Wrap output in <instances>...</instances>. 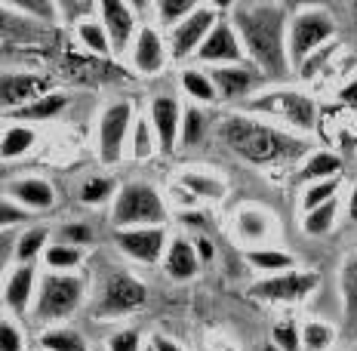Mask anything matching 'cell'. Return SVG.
Instances as JSON below:
<instances>
[{
    "mask_svg": "<svg viewBox=\"0 0 357 351\" xmlns=\"http://www.w3.org/2000/svg\"><path fill=\"white\" fill-rule=\"evenodd\" d=\"M234 31L241 37L243 50L256 59V65L271 77H284L289 68L287 53V31H284V10L271 3L237 6L234 10Z\"/></svg>",
    "mask_w": 357,
    "mask_h": 351,
    "instance_id": "6da1fadb",
    "label": "cell"
},
{
    "mask_svg": "<svg viewBox=\"0 0 357 351\" xmlns=\"http://www.w3.org/2000/svg\"><path fill=\"white\" fill-rule=\"evenodd\" d=\"M219 136L234 154H241L243 160L256 163V167H271V163H284L296 154H305V142L243 114L222 121Z\"/></svg>",
    "mask_w": 357,
    "mask_h": 351,
    "instance_id": "7a4b0ae2",
    "label": "cell"
},
{
    "mask_svg": "<svg viewBox=\"0 0 357 351\" xmlns=\"http://www.w3.org/2000/svg\"><path fill=\"white\" fill-rule=\"evenodd\" d=\"M111 222L117 228H154L160 222H167V207H163L160 194L151 185L130 182L114 197Z\"/></svg>",
    "mask_w": 357,
    "mask_h": 351,
    "instance_id": "3957f363",
    "label": "cell"
},
{
    "mask_svg": "<svg viewBox=\"0 0 357 351\" xmlns=\"http://www.w3.org/2000/svg\"><path fill=\"white\" fill-rule=\"evenodd\" d=\"M333 34H336V25H333V19L326 16V13H299V16L289 22V31H287L289 62H293L296 68H302L308 53L324 47Z\"/></svg>",
    "mask_w": 357,
    "mask_h": 351,
    "instance_id": "277c9868",
    "label": "cell"
},
{
    "mask_svg": "<svg viewBox=\"0 0 357 351\" xmlns=\"http://www.w3.org/2000/svg\"><path fill=\"white\" fill-rule=\"evenodd\" d=\"M84 299V283L68 274H47L37 290V305L34 315L40 320H59L65 315H71Z\"/></svg>",
    "mask_w": 357,
    "mask_h": 351,
    "instance_id": "5b68a950",
    "label": "cell"
},
{
    "mask_svg": "<svg viewBox=\"0 0 357 351\" xmlns=\"http://www.w3.org/2000/svg\"><path fill=\"white\" fill-rule=\"evenodd\" d=\"M317 287L314 271H284V274H268L265 281L252 283L250 296L262 299V302H302L305 296H311Z\"/></svg>",
    "mask_w": 357,
    "mask_h": 351,
    "instance_id": "8992f818",
    "label": "cell"
},
{
    "mask_svg": "<svg viewBox=\"0 0 357 351\" xmlns=\"http://www.w3.org/2000/svg\"><path fill=\"white\" fill-rule=\"evenodd\" d=\"M132 105L130 102H114L105 108L99 121V158L102 163H117L123 158L126 136H132Z\"/></svg>",
    "mask_w": 357,
    "mask_h": 351,
    "instance_id": "52a82bcc",
    "label": "cell"
},
{
    "mask_svg": "<svg viewBox=\"0 0 357 351\" xmlns=\"http://www.w3.org/2000/svg\"><path fill=\"white\" fill-rule=\"evenodd\" d=\"M148 302V290L142 281H136L132 274H111L105 283V296H102L99 315L114 318V315H130L139 311Z\"/></svg>",
    "mask_w": 357,
    "mask_h": 351,
    "instance_id": "ba28073f",
    "label": "cell"
},
{
    "mask_svg": "<svg viewBox=\"0 0 357 351\" xmlns=\"http://www.w3.org/2000/svg\"><path fill=\"white\" fill-rule=\"evenodd\" d=\"M252 108L256 111H271V114L287 117L293 126L299 130H311L317 121V108L308 96L302 93H268V96H256L252 99Z\"/></svg>",
    "mask_w": 357,
    "mask_h": 351,
    "instance_id": "9c48e42d",
    "label": "cell"
},
{
    "mask_svg": "<svg viewBox=\"0 0 357 351\" xmlns=\"http://www.w3.org/2000/svg\"><path fill=\"white\" fill-rule=\"evenodd\" d=\"M114 244L121 246L130 259L136 262H160L167 256V234H163L160 225L154 228H123V231H114Z\"/></svg>",
    "mask_w": 357,
    "mask_h": 351,
    "instance_id": "30bf717a",
    "label": "cell"
},
{
    "mask_svg": "<svg viewBox=\"0 0 357 351\" xmlns=\"http://www.w3.org/2000/svg\"><path fill=\"white\" fill-rule=\"evenodd\" d=\"M215 28V13L210 6H200L197 13H191L182 25L173 28L169 34V50H173V59H185L191 53H197L204 47V40L210 37V31Z\"/></svg>",
    "mask_w": 357,
    "mask_h": 351,
    "instance_id": "8fae6325",
    "label": "cell"
},
{
    "mask_svg": "<svg viewBox=\"0 0 357 351\" xmlns=\"http://www.w3.org/2000/svg\"><path fill=\"white\" fill-rule=\"evenodd\" d=\"M243 53H247V50H243L234 25H228V22H215V28L204 40V47L197 50V59L200 62L215 65V68H222V65H237L243 59Z\"/></svg>",
    "mask_w": 357,
    "mask_h": 351,
    "instance_id": "7c38bea8",
    "label": "cell"
},
{
    "mask_svg": "<svg viewBox=\"0 0 357 351\" xmlns=\"http://www.w3.org/2000/svg\"><path fill=\"white\" fill-rule=\"evenodd\" d=\"M182 105L173 99V96H158L151 102V126L154 136H158V145L163 154H169L176 148L178 136H182Z\"/></svg>",
    "mask_w": 357,
    "mask_h": 351,
    "instance_id": "4fadbf2b",
    "label": "cell"
},
{
    "mask_svg": "<svg viewBox=\"0 0 357 351\" xmlns=\"http://www.w3.org/2000/svg\"><path fill=\"white\" fill-rule=\"evenodd\" d=\"M47 93V77L40 74H3L0 77V105L16 111V105H31Z\"/></svg>",
    "mask_w": 357,
    "mask_h": 351,
    "instance_id": "5bb4252c",
    "label": "cell"
},
{
    "mask_svg": "<svg viewBox=\"0 0 357 351\" xmlns=\"http://www.w3.org/2000/svg\"><path fill=\"white\" fill-rule=\"evenodd\" d=\"M99 13H102V25H105V31L111 37L114 53H123V50L130 47L132 34H136V19H132L130 3H121V0H102Z\"/></svg>",
    "mask_w": 357,
    "mask_h": 351,
    "instance_id": "9a60e30c",
    "label": "cell"
},
{
    "mask_svg": "<svg viewBox=\"0 0 357 351\" xmlns=\"http://www.w3.org/2000/svg\"><path fill=\"white\" fill-rule=\"evenodd\" d=\"M6 197L16 200L22 207H31V210H50L56 204V194H53V185L43 182V179H16V182L6 185Z\"/></svg>",
    "mask_w": 357,
    "mask_h": 351,
    "instance_id": "2e32d148",
    "label": "cell"
},
{
    "mask_svg": "<svg viewBox=\"0 0 357 351\" xmlns=\"http://www.w3.org/2000/svg\"><path fill=\"white\" fill-rule=\"evenodd\" d=\"M65 71H68V77H74L77 84H86V87L105 84V80L121 74L108 59H99V56H68L65 59Z\"/></svg>",
    "mask_w": 357,
    "mask_h": 351,
    "instance_id": "e0dca14e",
    "label": "cell"
},
{
    "mask_svg": "<svg viewBox=\"0 0 357 351\" xmlns=\"http://www.w3.org/2000/svg\"><path fill=\"white\" fill-rule=\"evenodd\" d=\"M163 62H167V56H163L160 34L154 31V28H142L136 37V43H132V65H136V71L139 74H158L163 68Z\"/></svg>",
    "mask_w": 357,
    "mask_h": 351,
    "instance_id": "ac0fdd59",
    "label": "cell"
},
{
    "mask_svg": "<svg viewBox=\"0 0 357 351\" xmlns=\"http://www.w3.org/2000/svg\"><path fill=\"white\" fill-rule=\"evenodd\" d=\"M197 250L191 246L185 237H176L173 244L167 246V256H163V268L173 281H188L197 274Z\"/></svg>",
    "mask_w": 357,
    "mask_h": 351,
    "instance_id": "d6986e66",
    "label": "cell"
},
{
    "mask_svg": "<svg viewBox=\"0 0 357 351\" xmlns=\"http://www.w3.org/2000/svg\"><path fill=\"white\" fill-rule=\"evenodd\" d=\"M210 80L215 84L225 99H237V96H247L250 87H252V74L241 65H222V68H213L210 71Z\"/></svg>",
    "mask_w": 357,
    "mask_h": 351,
    "instance_id": "ffe728a7",
    "label": "cell"
},
{
    "mask_svg": "<svg viewBox=\"0 0 357 351\" xmlns=\"http://www.w3.org/2000/svg\"><path fill=\"white\" fill-rule=\"evenodd\" d=\"M31 293H34V268L31 265H19L16 271L10 274L6 281V290H3V299L13 311H22L28 302H31Z\"/></svg>",
    "mask_w": 357,
    "mask_h": 351,
    "instance_id": "44dd1931",
    "label": "cell"
},
{
    "mask_svg": "<svg viewBox=\"0 0 357 351\" xmlns=\"http://www.w3.org/2000/svg\"><path fill=\"white\" fill-rule=\"evenodd\" d=\"M342 173V158L333 151H314L308 160H305V167L299 170V182H324V179H336Z\"/></svg>",
    "mask_w": 357,
    "mask_h": 351,
    "instance_id": "7402d4cb",
    "label": "cell"
},
{
    "mask_svg": "<svg viewBox=\"0 0 357 351\" xmlns=\"http://www.w3.org/2000/svg\"><path fill=\"white\" fill-rule=\"evenodd\" d=\"M237 231H241L243 241H262V237H268V231H274V219L259 207H250L237 216Z\"/></svg>",
    "mask_w": 357,
    "mask_h": 351,
    "instance_id": "603a6c76",
    "label": "cell"
},
{
    "mask_svg": "<svg viewBox=\"0 0 357 351\" xmlns=\"http://www.w3.org/2000/svg\"><path fill=\"white\" fill-rule=\"evenodd\" d=\"M65 105H68V96H65V93H50V96H43V99L31 102V105L10 111V114L22 117V121H47V117L62 114V108H65Z\"/></svg>",
    "mask_w": 357,
    "mask_h": 351,
    "instance_id": "cb8c5ba5",
    "label": "cell"
},
{
    "mask_svg": "<svg viewBox=\"0 0 357 351\" xmlns=\"http://www.w3.org/2000/svg\"><path fill=\"white\" fill-rule=\"evenodd\" d=\"M77 37H80V43H84L93 56H99V59L114 56L111 37L105 31V25H99V22H80V25H77Z\"/></svg>",
    "mask_w": 357,
    "mask_h": 351,
    "instance_id": "d4e9b609",
    "label": "cell"
},
{
    "mask_svg": "<svg viewBox=\"0 0 357 351\" xmlns=\"http://www.w3.org/2000/svg\"><path fill=\"white\" fill-rule=\"evenodd\" d=\"M339 290H342V299H345L348 318L357 320V246L348 253L345 265L339 271Z\"/></svg>",
    "mask_w": 357,
    "mask_h": 351,
    "instance_id": "484cf974",
    "label": "cell"
},
{
    "mask_svg": "<svg viewBox=\"0 0 357 351\" xmlns=\"http://www.w3.org/2000/svg\"><path fill=\"white\" fill-rule=\"evenodd\" d=\"M31 145H34V130H28V126H6L3 142H0V158L13 160L19 154H25Z\"/></svg>",
    "mask_w": 357,
    "mask_h": 351,
    "instance_id": "4316f807",
    "label": "cell"
},
{
    "mask_svg": "<svg viewBox=\"0 0 357 351\" xmlns=\"http://www.w3.org/2000/svg\"><path fill=\"white\" fill-rule=\"evenodd\" d=\"M247 259L256 268H262L268 274H284V271H293V256L284 250H250Z\"/></svg>",
    "mask_w": 357,
    "mask_h": 351,
    "instance_id": "83f0119b",
    "label": "cell"
},
{
    "mask_svg": "<svg viewBox=\"0 0 357 351\" xmlns=\"http://www.w3.org/2000/svg\"><path fill=\"white\" fill-rule=\"evenodd\" d=\"M182 89L197 102H213L215 96H219V89H215V84L210 80V74H204L197 68L182 71Z\"/></svg>",
    "mask_w": 357,
    "mask_h": 351,
    "instance_id": "f1b7e54d",
    "label": "cell"
},
{
    "mask_svg": "<svg viewBox=\"0 0 357 351\" xmlns=\"http://www.w3.org/2000/svg\"><path fill=\"white\" fill-rule=\"evenodd\" d=\"M336 200H330V204H324V207H317V210H311V213H305V231L308 234H314V237H321V234H330L333 225H336Z\"/></svg>",
    "mask_w": 357,
    "mask_h": 351,
    "instance_id": "f546056e",
    "label": "cell"
},
{
    "mask_svg": "<svg viewBox=\"0 0 357 351\" xmlns=\"http://www.w3.org/2000/svg\"><path fill=\"white\" fill-rule=\"evenodd\" d=\"M40 345L47 351H86V342L74 330H50L40 336Z\"/></svg>",
    "mask_w": 357,
    "mask_h": 351,
    "instance_id": "4dcf8cb0",
    "label": "cell"
},
{
    "mask_svg": "<svg viewBox=\"0 0 357 351\" xmlns=\"http://www.w3.org/2000/svg\"><path fill=\"white\" fill-rule=\"evenodd\" d=\"M336 191H339V179H324V182L308 185V191H305V197H302L305 213H311V210H317V207L336 200Z\"/></svg>",
    "mask_w": 357,
    "mask_h": 351,
    "instance_id": "1f68e13d",
    "label": "cell"
},
{
    "mask_svg": "<svg viewBox=\"0 0 357 351\" xmlns=\"http://www.w3.org/2000/svg\"><path fill=\"white\" fill-rule=\"evenodd\" d=\"M158 10H160V22H163V25H173L176 28V25H182L191 13H197L200 3H195V0H160Z\"/></svg>",
    "mask_w": 357,
    "mask_h": 351,
    "instance_id": "d6a6232c",
    "label": "cell"
},
{
    "mask_svg": "<svg viewBox=\"0 0 357 351\" xmlns=\"http://www.w3.org/2000/svg\"><path fill=\"white\" fill-rule=\"evenodd\" d=\"M182 185L188 188L191 194H197V197H225V185L219 182V179H210V176H200V173H185L182 176Z\"/></svg>",
    "mask_w": 357,
    "mask_h": 351,
    "instance_id": "836d02e7",
    "label": "cell"
},
{
    "mask_svg": "<svg viewBox=\"0 0 357 351\" xmlns=\"http://www.w3.org/2000/svg\"><path fill=\"white\" fill-rule=\"evenodd\" d=\"M43 244H47V228H31V231H25V234L19 237V244H16V259H19V265H31V259H37V253L43 250Z\"/></svg>",
    "mask_w": 357,
    "mask_h": 351,
    "instance_id": "e575fe53",
    "label": "cell"
},
{
    "mask_svg": "<svg viewBox=\"0 0 357 351\" xmlns=\"http://www.w3.org/2000/svg\"><path fill=\"white\" fill-rule=\"evenodd\" d=\"M43 259H47V268L65 271V268H77L84 256H80V250L71 244H53L47 253H43Z\"/></svg>",
    "mask_w": 357,
    "mask_h": 351,
    "instance_id": "d590c367",
    "label": "cell"
},
{
    "mask_svg": "<svg viewBox=\"0 0 357 351\" xmlns=\"http://www.w3.org/2000/svg\"><path fill=\"white\" fill-rule=\"evenodd\" d=\"M330 345H333V327L330 324L311 320V324L302 327V348L305 351H326Z\"/></svg>",
    "mask_w": 357,
    "mask_h": 351,
    "instance_id": "8d00e7d4",
    "label": "cell"
},
{
    "mask_svg": "<svg viewBox=\"0 0 357 351\" xmlns=\"http://www.w3.org/2000/svg\"><path fill=\"white\" fill-rule=\"evenodd\" d=\"M154 126H148L145 117H139L136 126H132V154L136 160H148L154 154Z\"/></svg>",
    "mask_w": 357,
    "mask_h": 351,
    "instance_id": "74e56055",
    "label": "cell"
},
{
    "mask_svg": "<svg viewBox=\"0 0 357 351\" xmlns=\"http://www.w3.org/2000/svg\"><path fill=\"white\" fill-rule=\"evenodd\" d=\"M271 342L280 351H299L302 348V327H296L293 320H280L271 330Z\"/></svg>",
    "mask_w": 357,
    "mask_h": 351,
    "instance_id": "f35d334b",
    "label": "cell"
},
{
    "mask_svg": "<svg viewBox=\"0 0 357 351\" xmlns=\"http://www.w3.org/2000/svg\"><path fill=\"white\" fill-rule=\"evenodd\" d=\"M200 139H204V114L197 108H191L182 117V136H178V142L182 145H197Z\"/></svg>",
    "mask_w": 357,
    "mask_h": 351,
    "instance_id": "ab89813d",
    "label": "cell"
},
{
    "mask_svg": "<svg viewBox=\"0 0 357 351\" xmlns=\"http://www.w3.org/2000/svg\"><path fill=\"white\" fill-rule=\"evenodd\" d=\"M111 191H114V182H111V179H105V176H99V179H89V182L84 185L80 197H84L86 204H102V200H105Z\"/></svg>",
    "mask_w": 357,
    "mask_h": 351,
    "instance_id": "60d3db41",
    "label": "cell"
},
{
    "mask_svg": "<svg viewBox=\"0 0 357 351\" xmlns=\"http://www.w3.org/2000/svg\"><path fill=\"white\" fill-rule=\"evenodd\" d=\"M25 219H28V213L22 204H16V200H10V197L0 200V228L3 231H10L13 225H19V222H25Z\"/></svg>",
    "mask_w": 357,
    "mask_h": 351,
    "instance_id": "b9f144b4",
    "label": "cell"
},
{
    "mask_svg": "<svg viewBox=\"0 0 357 351\" xmlns=\"http://www.w3.org/2000/svg\"><path fill=\"white\" fill-rule=\"evenodd\" d=\"M10 6H19L22 13H31L37 19H53L59 3H50V0H13Z\"/></svg>",
    "mask_w": 357,
    "mask_h": 351,
    "instance_id": "7bdbcfd3",
    "label": "cell"
},
{
    "mask_svg": "<svg viewBox=\"0 0 357 351\" xmlns=\"http://www.w3.org/2000/svg\"><path fill=\"white\" fill-rule=\"evenodd\" d=\"M89 241H93V231H89L84 222H74V225H65L62 231H59V244L77 246V244H89Z\"/></svg>",
    "mask_w": 357,
    "mask_h": 351,
    "instance_id": "ee69618b",
    "label": "cell"
},
{
    "mask_svg": "<svg viewBox=\"0 0 357 351\" xmlns=\"http://www.w3.org/2000/svg\"><path fill=\"white\" fill-rule=\"evenodd\" d=\"M108 351H142V342H139L136 330H121L108 339Z\"/></svg>",
    "mask_w": 357,
    "mask_h": 351,
    "instance_id": "f6af8a7d",
    "label": "cell"
},
{
    "mask_svg": "<svg viewBox=\"0 0 357 351\" xmlns=\"http://www.w3.org/2000/svg\"><path fill=\"white\" fill-rule=\"evenodd\" d=\"M0 351H25V339H22L19 330L13 327V320L0 324Z\"/></svg>",
    "mask_w": 357,
    "mask_h": 351,
    "instance_id": "bcb514c9",
    "label": "cell"
},
{
    "mask_svg": "<svg viewBox=\"0 0 357 351\" xmlns=\"http://www.w3.org/2000/svg\"><path fill=\"white\" fill-rule=\"evenodd\" d=\"M151 348L154 351H185L178 342H173V339H167V336H154L151 339Z\"/></svg>",
    "mask_w": 357,
    "mask_h": 351,
    "instance_id": "7dc6e473",
    "label": "cell"
},
{
    "mask_svg": "<svg viewBox=\"0 0 357 351\" xmlns=\"http://www.w3.org/2000/svg\"><path fill=\"white\" fill-rule=\"evenodd\" d=\"M339 102H345V105H354L357 108V80H351L345 89L339 93Z\"/></svg>",
    "mask_w": 357,
    "mask_h": 351,
    "instance_id": "c3c4849f",
    "label": "cell"
},
{
    "mask_svg": "<svg viewBox=\"0 0 357 351\" xmlns=\"http://www.w3.org/2000/svg\"><path fill=\"white\" fill-rule=\"evenodd\" d=\"M195 250H197V259H200V262H210V259H213V244L206 241V237H200Z\"/></svg>",
    "mask_w": 357,
    "mask_h": 351,
    "instance_id": "681fc988",
    "label": "cell"
},
{
    "mask_svg": "<svg viewBox=\"0 0 357 351\" xmlns=\"http://www.w3.org/2000/svg\"><path fill=\"white\" fill-rule=\"evenodd\" d=\"M348 216L357 219V185H354V191H351V200H348Z\"/></svg>",
    "mask_w": 357,
    "mask_h": 351,
    "instance_id": "f907efd6",
    "label": "cell"
},
{
    "mask_svg": "<svg viewBox=\"0 0 357 351\" xmlns=\"http://www.w3.org/2000/svg\"><path fill=\"white\" fill-rule=\"evenodd\" d=\"M262 351H280V348H278V345H274V342H268V345H265Z\"/></svg>",
    "mask_w": 357,
    "mask_h": 351,
    "instance_id": "816d5d0a",
    "label": "cell"
},
{
    "mask_svg": "<svg viewBox=\"0 0 357 351\" xmlns=\"http://www.w3.org/2000/svg\"><path fill=\"white\" fill-rule=\"evenodd\" d=\"M148 351H154V348H148Z\"/></svg>",
    "mask_w": 357,
    "mask_h": 351,
    "instance_id": "f5cc1de1",
    "label": "cell"
}]
</instances>
